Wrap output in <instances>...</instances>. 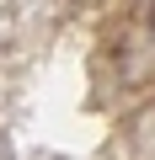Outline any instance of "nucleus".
<instances>
[{
    "mask_svg": "<svg viewBox=\"0 0 155 160\" xmlns=\"http://www.w3.org/2000/svg\"><path fill=\"white\" fill-rule=\"evenodd\" d=\"M150 22H155V6H150Z\"/></svg>",
    "mask_w": 155,
    "mask_h": 160,
    "instance_id": "nucleus-1",
    "label": "nucleus"
}]
</instances>
